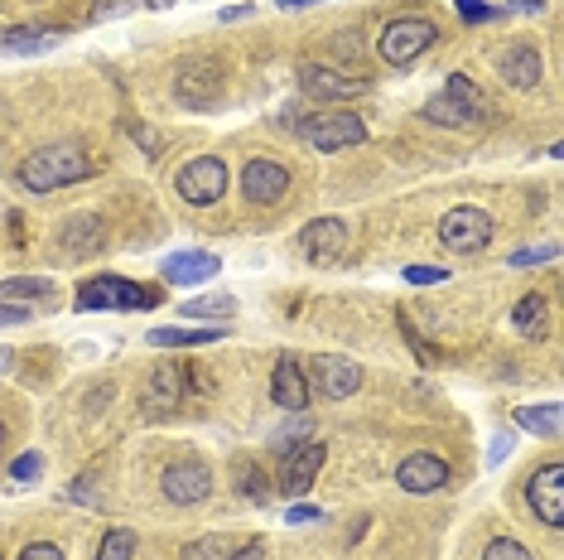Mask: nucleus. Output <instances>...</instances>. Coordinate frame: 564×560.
Wrapping results in <instances>:
<instances>
[{
    "instance_id": "f257e3e1",
    "label": "nucleus",
    "mask_w": 564,
    "mask_h": 560,
    "mask_svg": "<svg viewBox=\"0 0 564 560\" xmlns=\"http://www.w3.org/2000/svg\"><path fill=\"white\" fill-rule=\"evenodd\" d=\"M93 174V160H87V150L78 140H54V146L34 150V155H24L20 164V184L30 189V194H54V189H68Z\"/></svg>"
},
{
    "instance_id": "f03ea898",
    "label": "nucleus",
    "mask_w": 564,
    "mask_h": 560,
    "mask_svg": "<svg viewBox=\"0 0 564 560\" xmlns=\"http://www.w3.org/2000/svg\"><path fill=\"white\" fill-rule=\"evenodd\" d=\"M430 126H458V131H478V126H487V117H492V101H487V93L473 78H464V73H454V78L444 83L440 97L425 101V111H420Z\"/></svg>"
},
{
    "instance_id": "7ed1b4c3",
    "label": "nucleus",
    "mask_w": 564,
    "mask_h": 560,
    "mask_svg": "<svg viewBox=\"0 0 564 560\" xmlns=\"http://www.w3.org/2000/svg\"><path fill=\"white\" fill-rule=\"evenodd\" d=\"M440 44V24L425 20V15H401L381 30L377 40V54L391 63V68H410L415 58H425L430 49Z\"/></svg>"
},
{
    "instance_id": "20e7f679",
    "label": "nucleus",
    "mask_w": 564,
    "mask_h": 560,
    "mask_svg": "<svg viewBox=\"0 0 564 560\" xmlns=\"http://www.w3.org/2000/svg\"><path fill=\"white\" fill-rule=\"evenodd\" d=\"M160 290L126 276H93L78 290V310H155Z\"/></svg>"
},
{
    "instance_id": "39448f33",
    "label": "nucleus",
    "mask_w": 564,
    "mask_h": 560,
    "mask_svg": "<svg viewBox=\"0 0 564 560\" xmlns=\"http://www.w3.org/2000/svg\"><path fill=\"white\" fill-rule=\"evenodd\" d=\"M440 241L454 257H473L492 241V213L487 208H473V203H458L440 218Z\"/></svg>"
},
{
    "instance_id": "423d86ee",
    "label": "nucleus",
    "mask_w": 564,
    "mask_h": 560,
    "mask_svg": "<svg viewBox=\"0 0 564 560\" xmlns=\"http://www.w3.org/2000/svg\"><path fill=\"white\" fill-rule=\"evenodd\" d=\"M174 189H178V198L194 203V208H213V203H223V194H227V160L223 155L188 160L184 170L174 174Z\"/></svg>"
},
{
    "instance_id": "0eeeda50",
    "label": "nucleus",
    "mask_w": 564,
    "mask_h": 560,
    "mask_svg": "<svg viewBox=\"0 0 564 560\" xmlns=\"http://www.w3.org/2000/svg\"><path fill=\"white\" fill-rule=\"evenodd\" d=\"M294 131L310 140L314 150H324V155H338V150H352L367 140V126H362V117H352V111H324V117L300 121Z\"/></svg>"
},
{
    "instance_id": "6e6552de",
    "label": "nucleus",
    "mask_w": 564,
    "mask_h": 560,
    "mask_svg": "<svg viewBox=\"0 0 564 560\" xmlns=\"http://www.w3.org/2000/svg\"><path fill=\"white\" fill-rule=\"evenodd\" d=\"M174 97L184 101V107H194V111L217 107V97H223V68H217V58H184L178 63Z\"/></svg>"
},
{
    "instance_id": "1a4fd4ad",
    "label": "nucleus",
    "mask_w": 564,
    "mask_h": 560,
    "mask_svg": "<svg viewBox=\"0 0 564 560\" xmlns=\"http://www.w3.org/2000/svg\"><path fill=\"white\" fill-rule=\"evenodd\" d=\"M184 397H188V373L174 358H164V363H155L145 391H140V411H145L150 420H164L184 406Z\"/></svg>"
},
{
    "instance_id": "9d476101",
    "label": "nucleus",
    "mask_w": 564,
    "mask_h": 560,
    "mask_svg": "<svg viewBox=\"0 0 564 560\" xmlns=\"http://www.w3.org/2000/svg\"><path fill=\"white\" fill-rule=\"evenodd\" d=\"M362 363L357 358H343V353H318L314 358V381H310V391H318L324 401H348L362 391Z\"/></svg>"
},
{
    "instance_id": "9b49d317",
    "label": "nucleus",
    "mask_w": 564,
    "mask_h": 560,
    "mask_svg": "<svg viewBox=\"0 0 564 560\" xmlns=\"http://www.w3.org/2000/svg\"><path fill=\"white\" fill-rule=\"evenodd\" d=\"M300 93L314 97V101H352V97L367 93V83L352 78V73H343V68H328V63H304Z\"/></svg>"
},
{
    "instance_id": "f8f14e48",
    "label": "nucleus",
    "mask_w": 564,
    "mask_h": 560,
    "mask_svg": "<svg viewBox=\"0 0 564 560\" xmlns=\"http://www.w3.org/2000/svg\"><path fill=\"white\" fill-rule=\"evenodd\" d=\"M525 498H531V513L541 517L545 527H560L564 521V464H541L535 469Z\"/></svg>"
},
{
    "instance_id": "ddd939ff",
    "label": "nucleus",
    "mask_w": 564,
    "mask_h": 560,
    "mask_svg": "<svg viewBox=\"0 0 564 560\" xmlns=\"http://www.w3.org/2000/svg\"><path fill=\"white\" fill-rule=\"evenodd\" d=\"M300 251H304V261H314V266H333L348 251V227H343L338 218H314V223H304V233H300Z\"/></svg>"
},
{
    "instance_id": "4468645a",
    "label": "nucleus",
    "mask_w": 564,
    "mask_h": 560,
    "mask_svg": "<svg viewBox=\"0 0 564 560\" xmlns=\"http://www.w3.org/2000/svg\"><path fill=\"white\" fill-rule=\"evenodd\" d=\"M213 493V474H208V464H198V460H178L164 469V498L178 503V507H194L203 503Z\"/></svg>"
},
{
    "instance_id": "2eb2a0df",
    "label": "nucleus",
    "mask_w": 564,
    "mask_h": 560,
    "mask_svg": "<svg viewBox=\"0 0 564 560\" xmlns=\"http://www.w3.org/2000/svg\"><path fill=\"white\" fill-rule=\"evenodd\" d=\"M324 444L318 440H310L304 444V450H294V454H285V464H280V493H285V498H304V493L314 488V478H318V469H324Z\"/></svg>"
},
{
    "instance_id": "dca6fc26",
    "label": "nucleus",
    "mask_w": 564,
    "mask_h": 560,
    "mask_svg": "<svg viewBox=\"0 0 564 560\" xmlns=\"http://www.w3.org/2000/svg\"><path fill=\"white\" fill-rule=\"evenodd\" d=\"M107 247V223L97 213H73L68 227H63V257L68 261H87Z\"/></svg>"
},
{
    "instance_id": "f3484780",
    "label": "nucleus",
    "mask_w": 564,
    "mask_h": 560,
    "mask_svg": "<svg viewBox=\"0 0 564 560\" xmlns=\"http://www.w3.org/2000/svg\"><path fill=\"white\" fill-rule=\"evenodd\" d=\"M271 397L285 406V411H310V373L300 367V358L294 353H285V358L275 363V377H271Z\"/></svg>"
},
{
    "instance_id": "a211bd4d",
    "label": "nucleus",
    "mask_w": 564,
    "mask_h": 560,
    "mask_svg": "<svg viewBox=\"0 0 564 560\" xmlns=\"http://www.w3.org/2000/svg\"><path fill=\"white\" fill-rule=\"evenodd\" d=\"M395 483H401L405 493H440L448 483V464L440 460V454L420 450V454H410V460H401V469H395Z\"/></svg>"
},
{
    "instance_id": "6ab92c4d",
    "label": "nucleus",
    "mask_w": 564,
    "mask_h": 560,
    "mask_svg": "<svg viewBox=\"0 0 564 560\" xmlns=\"http://www.w3.org/2000/svg\"><path fill=\"white\" fill-rule=\"evenodd\" d=\"M241 189H247V198L251 203H280L285 198V189H290V170L285 164H275V160H251L247 164V174H241Z\"/></svg>"
},
{
    "instance_id": "aec40b11",
    "label": "nucleus",
    "mask_w": 564,
    "mask_h": 560,
    "mask_svg": "<svg viewBox=\"0 0 564 560\" xmlns=\"http://www.w3.org/2000/svg\"><path fill=\"white\" fill-rule=\"evenodd\" d=\"M223 271V261L213 257V251H178V257H164L160 276L174 280V286H203V280H213Z\"/></svg>"
},
{
    "instance_id": "412c9836",
    "label": "nucleus",
    "mask_w": 564,
    "mask_h": 560,
    "mask_svg": "<svg viewBox=\"0 0 564 560\" xmlns=\"http://www.w3.org/2000/svg\"><path fill=\"white\" fill-rule=\"evenodd\" d=\"M497 68H502V83L517 87V93L541 87V54H535V44H511Z\"/></svg>"
},
{
    "instance_id": "4be33fe9",
    "label": "nucleus",
    "mask_w": 564,
    "mask_h": 560,
    "mask_svg": "<svg viewBox=\"0 0 564 560\" xmlns=\"http://www.w3.org/2000/svg\"><path fill=\"white\" fill-rule=\"evenodd\" d=\"M217 338H223L217 329H150L155 348H213Z\"/></svg>"
},
{
    "instance_id": "5701e85b",
    "label": "nucleus",
    "mask_w": 564,
    "mask_h": 560,
    "mask_svg": "<svg viewBox=\"0 0 564 560\" xmlns=\"http://www.w3.org/2000/svg\"><path fill=\"white\" fill-rule=\"evenodd\" d=\"M517 420L521 430H531V435H545V440H560V406H517Z\"/></svg>"
},
{
    "instance_id": "b1692460",
    "label": "nucleus",
    "mask_w": 564,
    "mask_h": 560,
    "mask_svg": "<svg viewBox=\"0 0 564 560\" xmlns=\"http://www.w3.org/2000/svg\"><path fill=\"white\" fill-rule=\"evenodd\" d=\"M511 320H517V334H525V338H545L550 310H545V300H541V295H521V300H517V310H511Z\"/></svg>"
},
{
    "instance_id": "393cba45",
    "label": "nucleus",
    "mask_w": 564,
    "mask_h": 560,
    "mask_svg": "<svg viewBox=\"0 0 564 560\" xmlns=\"http://www.w3.org/2000/svg\"><path fill=\"white\" fill-rule=\"evenodd\" d=\"M48 295H54V280H40V276H15V280H0V304L48 300Z\"/></svg>"
},
{
    "instance_id": "a878e982",
    "label": "nucleus",
    "mask_w": 564,
    "mask_h": 560,
    "mask_svg": "<svg viewBox=\"0 0 564 560\" xmlns=\"http://www.w3.org/2000/svg\"><path fill=\"white\" fill-rule=\"evenodd\" d=\"M54 44H58L54 30H6V40H0V49H10V54H44Z\"/></svg>"
},
{
    "instance_id": "bb28decb",
    "label": "nucleus",
    "mask_w": 564,
    "mask_h": 560,
    "mask_svg": "<svg viewBox=\"0 0 564 560\" xmlns=\"http://www.w3.org/2000/svg\"><path fill=\"white\" fill-rule=\"evenodd\" d=\"M227 314H237L232 295H198L178 310V320H227Z\"/></svg>"
},
{
    "instance_id": "cd10ccee",
    "label": "nucleus",
    "mask_w": 564,
    "mask_h": 560,
    "mask_svg": "<svg viewBox=\"0 0 564 560\" xmlns=\"http://www.w3.org/2000/svg\"><path fill=\"white\" fill-rule=\"evenodd\" d=\"M310 435H314V426H310V416L300 411V420H285V426L275 430V450L280 454H294V450H304V444H310Z\"/></svg>"
},
{
    "instance_id": "c85d7f7f",
    "label": "nucleus",
    "mask_w": 564,
    "mask_h": 560,
    "mask_svg": "<svg viewBox=\"0 0 564 560\" xmlns=\"http://www.w3.org/2000/svg\"><path fill=\"white\" fill-rule=\"evenodd\" d=\"M97 560H135V531H131V527L107 531V537H101Z\"/></svg>"
},
{
    "instance_id": "c756f323",
    "label": "nucleus",
    "mask_w": 564,
    "mask_h": 560,
    "mask_svg": "<svg viewBox=\"0 0 564 560\" xmlns=\"http://www.w3.org/2000/svg\"><path fill=\"white\" fill-rule=\"evenodd\" d=\"M482 560H535L531 551H525L521 541H511V537H497V541H487V551Z\"/></svg>"
},
{
    "instance_id": "7c9ffc66",
    "label": "nucleus",
    "mask_w": 564,
    "mask_h": 560,
    "mask_svg": "<svg viewBox=\"0 0 564 560\" xmlns=\"http://www.w3.org/2000/svg\"><path fill=\"white\" fill-rule=\"evenodd\" d=\"M560 257V241H545V247H521V251H511V266H545V261H555Z\"/></svg>"
},
{
    "instance_id": "2f4dec72",
    "label": "nucleus",
    "mask_w": 564,
    "mask_h": 560,
    "mask_svg": "<svg viewBox=\"0 0 564 560\" xmlns=\"http://www.w3.org/2000/svg\"><path fill=\"white\" fill-rule=\"evenodd\" d=\"M184 560H227V541L223 537H198L184 551Z\"/></svg>"
},
{
    "instance_id": "473e14b6",
    "label": "nucleus",
    "mask_w": 564,
    "mask_h": 560,
    "mask_svg": "<svg viewBox=\"0 0 564 560\" xmlns=\"http://www.w3.org/2000/svg\"><path fill=\"white\" fill-rule=\"evenodd\" d=\"M40 474H44V454H20V460L10 464V478L15 483H34Z\"/></svg>"
},
{
    "instance_id": "72a5a7b5",
    "label": "nucleus",
    "mask_w": 564,
    "mask_h": 560,
    "mask_svg": "<svg viewBox=\"0 0 564 560\" xmlns=\"http://www.w3.org/2000/svg\"><path fill=\"white\" fill-rule=\"evenodd\" d=\"M458 15H464V24H487L492 15H502V10H492L487 0H458Z\"/></svg>"
},
{
    "instance_id": "f704fd0d",
    "label": "nucleus",
    "mask_w": 564,
    "mask_h": 560,
    "mask_svg": "<svg viewBox=\"0 0 564 560\" xmlns=\"http://www.w3.org/2000/svg\"><path fill=\"white\" fill-rule=\"evenodd\" d=\"M15 560H68V556H63V546H54V541H30V546H20Z\"/></svg>"
},
{
    "instance_id": "c9c22d12",
    "label": "nucleus",
    "mask_w": 564,
    "mask_h": 560,
    "mask_svg": "<svg viewBox=\"0 0 564 560\" xmlns=\"http://www.w3.org/2000/svg\"><path fill=\"white\" fill-rule=\"evenodd\" d=\"M405 280L410 286H440V280H448L444 266H405Z\"/></svg>"
},
{
    "instance_id": "e433bc0d",
    "label": "nucleus",
    "mask_w": 564,
    "mask_h": 560,
    "mask_svg": "<svg viewBox=\"0 0 564 560\" xmlns=\"http://www.w3.org/2000/svg\"><path fill=\"white\" fill-rule=\"evenodd\" d=\"M34 314H30V304H0V329H10V324H30Z\"/></svg>"
},
{
    "instance_id": "4c0bfd02",
    "label": "nucleus",
    "mask_w": 564,
    "mask_h": 560,
    "mask_svg": "<svg viewBox=\"0 0 564 560\" xmlns=\"http://www.w3.org/2000/svg\"><path fill=\"white\" fill-rule=\"evenodd\" d=\"M140 0H97V15H131Z\"/></svg>"
},
{
    "instance_id": "58836bf2",
    "label": "nucleus",
    "mask_w": 564,
    "mask_h": 560,
    "mask_svg": "<svg viewBox=\"0 0 564 560\" xmlns=\"http://www.w3.org/2000/svg\"><path fill=\"white\" fill-rule=\"evenodd\" d=\"M285 521H294V527H300V521H318V507H310V503H294L290 513H285Z\"/></svg>"
},
{
    "instance_id": "ea45409f",
    "label": "nucleus",
    "mask_w": 564,
    "mask_h": 560,
    "mask_svg": "<svg viewBox=\"0 0 564 560\" xmlns=\"http://www.w3.org/2000/svg\"><path fill=\"white\" fill-rule=\"evenodd\" d=\"M511 440H517V435H502V440H497L492 450H487V464H502L507 454H511Z\"/></svg>"
},
{
    "instance_id": "a19ab883",
    "label": "nucleus",
    "mask_w": 564,
    "mask_h": 560,
    "mask_svg": "<svg viewBox=\"0 0 564 560\" xmlns=\"http://www.w3.org/2000/svg\"><path fill=\"white\" fill-rule=\"evenodd\" d=\"M507 10H517V15H535V10H545V0H511Z\"/></svg>"
},
{
    "instance_id": "79ce46f5",
    "label": "nucleus",
    "mask_w": 564,
    "mask_h": 560,
    "mask_svg": "<svg viewBox=\"0 0 564 560\" xmlns=\"http://www.w3.org/2000/svg\"><path fill=\"white\" fill-rule=\"evenodd\" d=\"M232 560H265V546H261V541H251V546H241Z\"/></svg>"
},
{
    "instance_id": "37998d69",
    "label": "nucleus",
    "mask_w": 564,
    "mask_h": 560,
    "mask_svg": "<svg viewBox=\"0 0 564 560\" xmlns=\"http://www.w3.org/2000/svg\"><path fill=\"white\" fill-rule=\"evenodd\" d=\"M223 20H247V15H256V6H227V10H217Z\"/></svg>"
},
{
    "instance_id": "c03bdc74",
    "label": "nucleus",
    "mask_w": 564,
    "mask_h": 560,
    "mask_svg": "<svg viewBox=\"0 0 564 560\" xmlns=\"http://www.w3.org/2000/svg\"><path fill=\"white\" fill-rule=\"evenodd\" d=\"M135 140H140V146H145V150H150V155H155V150H160V140H155V136H150V131H145V126H135Z\"/></svg>"
},
{
    "instance_id": "a18cd8bd",
    "label": "nucleus",
    "mask_w": 564,
    "mask_h": 560,
    "mask_svg": "<svg viewBox=\"0 0 564 560\" xmlns=\"http://www.w3.org/2000/svg\"><path fill=\"white\" fill-rule=\"evenodd\" d=\"M280 10H304V6H324V0H275Z\"/></svg>"
},
{
    "instance_id": "49530a36",
    "label": "nucleus",
    "mask_w": 564,
    "mask_h": 560,
    "mask_svg": "<svg viewBox=\"0 0 564 560\" xmlns=\"http://www.w3.org/2000/svg\"><path fill=\"white\" fill-rule=\"evenodd\" d=\"M140 6H150V10H170L174 0H140Z\"/></svg>"
},
{
    "instance_id": "de8ad7c7",
    "label": "nucleus",
    "mask_w": 564,
    "mask_h": 560,
    "mask_svg": "<svg viewBox=\"0 0 564 560\" xmlns=\"http://www.w3.org/2000/svg\"><path fill=\"white\" fill-rule=\"evenodd\" d=\"M6 367H10V348H0V373H6Z\"/></svg>"
},
{
    "instance_id": "09e8293b",
    "label": "nucleus",
    "mask_w": 564,
    "mask_h": 560,
    "mask_svg": "<svg viewBox=\"0 0 564 560\" xmlns=\"http://www.w3.org/2000/svg\"><path fill=\"white\" fill-rule=\"evenodd\" d=\"M0 444H6V420H0Z\"/></svg>"
},
{
    "instance_id": "8fccbe9b",
    "label": "nucleus",
    "mask_w": 564,
    "mask_h": 560,
    "mask_svg": "<svg viewBox=\"0 0 564 560\" xmlns=\"http://www.w3.org/2000/svg\"><path fill=\"white\" fill-rule=\"evenodd\" d=\"M0 40H6V30H0Z\"/></svg>"
}]
</instances>
